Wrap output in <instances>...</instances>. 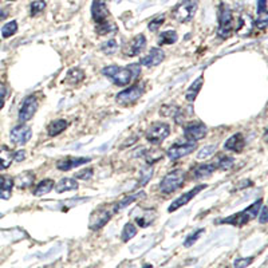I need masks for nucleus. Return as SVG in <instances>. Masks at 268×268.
Instances as JSON below:
<instances>
[{"instance_id": "nucleus-1", "label": "nucleus", "mask_w": 268, "mask_h": 268, "mask_svg": "<svg viewBox=\"0 0 268 268\" xmlns=\"http://www.w3.org/2000/svg\"><path fill=\"white\" fill-rule=\"evenodd\" d=\"M262 204H263V201L262 200L255 201L254 204L250 205L248 208H246L240 213H236V215H232V216L227 217V219H223V220H220L219 223H220V224H231V226L235 227L246 226L247 223H250L251 220L258 217L260 208H262Z\"/></svg>"}, {"instance_id": "nucleus-2", "label": "nucleus", "mask_w": 268, "mask_h": 268, "mask_svg": "<svg viewBox=\"0 0 268 268\" xmlns=\"http://www.w3.org/2000/svg\"><path fill=\"white\" fill-rule=\"evenodd\" d=\"M235 31L234 24V15L232 11L227 4L222 3L219 7V28H217V35L220 38L226 39L231 36V34Z\"/></svg>"}, {"instance_id": "nucleus-3", "label": "nucleus", "mask_w": 268, "mask_h": 268, "mask_svg": "<svg viewBox=\"0 0 268 268\" xmlns=\"http://www.w3.org/2000/svg\"><path fill=\"white\" fill-rule=\"evenodd\" d=\"M184 181H185V172L181 169H176L173 172H170L162 179L160 183V191L165 195L173 193L177 191L179 188L183 187Z\"/></svg>"}, {"instance_id": "nucleus-4", "label": "nucleus", "mask_w": 268, "mask_h": 268, "mask_svg": "<svg viewBox=\"0 0 268 268\" xmlns=\"http://www.w3.org/2000/svg\"><path fill=\"white\" fill-rule=\"evenodd\" d=\"M197 11V0H184L172 11V16L180 23H188L192 20Z\"/></svg>"}, {"instance_id": "nucleus-5", "label": "nucleus", "mask_w": 268, "mask_h": 268, "mask_svg": "<svg viewBox=\"0 0 268 268\" xmlns=\"http://www.w3.org/2000/svg\"><path fill=\"white\" fill-rule=\"evenodd\" d=\"M102 74L117 86H126L133 78L132 72L128 67H119V66L105 67L102 70Z\"/></svg>"}, {"instance_id": "nucleus-6", "label": "nucleus", "mask_w": 268, "mask_h": 268, "mask_svg": "<svg viewBox=\"0 0 268 268\" xmlns=\"http://www.w3.org/2000/svg\"><path fill=\"white\" fill-rule=\"evenodd\" d=\"M114 212H117V211H115V204L111 205V207H102V208L95 209V211L91 213V216H90V230H101L103 226H106L107 222L110 220Z\"/></svg>"}, {"instance_id": "nucleus-7", "label": "nucleus", "mask_w": 268, "mask_h": 268, "mask_svg": "<svg viewBox=\"0 0 268 268\" xmlns=\"http://www.w3.org/2000/svg\"><path fill=\"white\" fill-rule=\"evenodd\" d=\"M145 86L144 83H137V85H133L132 87L121 91V93L115 97V101L119 103V105H130V103L137 102L138 99L142 97L144 94Z\"/></svg>"}, {"instance_id": "nucleus-8", "label": "nucleus", "mask_w": 268, "mask_h": 268, "mask_svg": "<svg viewBox=\"0 0 268 268\" xmlns=\"http://www.w3.org/2000/svg\"><path fill=\"white\" fill-rule=\"evenodd\" d=\"M208 129L204 124L201 122H191V124L185 125L184 128V136L189 142H196L207 136Z\"/></svg>"}, {"instance_id": "nucleus-9", "label": "nucleus", "mask_w": 268, "mask_h": 268, "mask_svg": "<svg viewBox=\"0 0 268 268\" xmlns=\"http://www.w3.org/2000/svg\"><path fill=\"white\" fill-rule=\"evenodd\" d=\"M170 133V126L168 124H154L146 133V138L152 144H161L166 140Z\"/></svg>"}, {"instance_id": "nucleus-10", "label": "nucleus", "mask_w": 268, "mask_h": 268, "mask_svg": "<svg viewBox=\"0 0 268 268\" xmlns=\"http://www.w3.org/2000/svg\"><path fill=\"white\" fill-rule=\"evenodd\" d=\"M196 150V144L195 142H188V144H181V145H173L170 146L166 156L169 158L170 161H176L181 157H185L188 154L193 153Z\"/></svg>"}, {"instance_id": "nucleus-11", "label": "nucleus", "mask_w": 268, "mask_h": 268, "mask_svg": "<svg viewBox=\"0 0 268 268\" xmlns=\"http://www.w3.org/2000/svg\"><path fill=\"white\" fill-rule=\"evenodd\" d=\"M9 137H11V141L15 145H24L32 137V129L28 125H19V126L11 130V136Z\"/></svg>"}, {"instance_id": "nucleus-12", "label": "nucleus", "mask_w": 268, "mask_h": 268, "mask_svg": "<svg viewBox=\"0 0 268 268\" xmlns=\"http://www.w3.org/2000/svg\"><path fill=\"white\" fill-rule=\"evenodd\" d=\"M205 188H207V185H197V187L193 188L192 191L187 192L185 195H181L177 200H175L172 204L169 205L168 211H169V212H175V211H177V209L184 207V205H187L188 203L193 199V197L196 196V195H199V193H200L203 189H205Z\"/></svg>"}, {"instance_id": "nucleus-13", "label": "nucleus", "mask_w": 268, "mask_h": 268, "mask_svg": "<svg viewBox=\"0 0 268 268\" xmlns=\"http://www.w3.org/2000/svg\"><path fill=\"white\" fill-rule=\"evenodd\" d=\"M38 109V102H36V98L30 95L24 99V102L21 105L20 110H19V121L21 122H26L28 119L32 118V115L35 114V111Z\"/></svg>"}, {"instance_id": "nucleus-14", "label": "nucleus", "mask_w": 268, "mask_h": 268, "mask_svg": "<svg viewBox=\"0 0 268 268\" xmlns=\"http://www.w3.org/2000/svg\"><path fill=\"white\" fill-rule=\"evenodd\" d=\"M91 15H93L94 21H97V24L106 21L107 16H109L106 0H94L93 5H91Z\"/></svg>"}, {"instance_id": "nucleus-15", "label": "nucleus", "mask_w": 268, "mask_h": 268, "mask_svg": "<svg viewBox=\"0 0 268 268\" xmlns=\"http://www.w3.org/2000/svg\"><path fill=\"white\" fill-rule=\"evenodd\" d=\"M90 160H91L90 157H66L56 162V168L59 170L67 172V170L72 169V168H78V166L83 165L86 162H89Z\"/></svg>"}, {"instance_id": "nucleus-16", "label": "nucleus", "mask_w": 268, "mask_h": 268, "mask_svg": "<svg viewBox=\"0 0 268 268\" xmlns=\"http://www.w3.org/2000/svg\"><path fill=\"white\" fill-rule=\"evenodd\" d=\"M146 46V39H145V35L140 34L137 35L136 38L132 39V42L129 43V46L125 48V55L128 56H136L138 55L142 50Z\"/></svg>"}, {"instance_id": "nucleus-17", "label": "nucleus", "mask_w": 268, "mask_h": 268, "mask_svg": "<svg viewBox=\"0 0 268 268\" xmlns=\"http://www.w3.org/2000/svg\"><path fill=\"white\" fill-rule=\"evenodd\" d=\"M244 146H246V138L240 133L231 136L224 144V148L227 150H231V152H235V153H240L244 149Z\"/></svg>"}, {"instance_id": "nucleus-18", "label": "nucleus", "mask_w": 268, "mask_h": 268, "mask_svg": "<svg viewBox=\"0 0 268 268\" xmlns=\"http://www.w3.org/2000/svg\"><path fill=\"white\" fill-rule=\"evenodd\" d=\"M165 58V54L160 48H152L149 52V55L145 56L141 59V64L142 66H146V67H153V66H157L164 60Z\"/></svg>"}, {"instance_id": "nucleus-19", "label": "nucleus", "mask_w": 268, "mask_h": 268, "mask_svg": "<svg viewBox=\"0 0 268 268\" xmlns=\"http://www.w3.org/2000/svg\"><path fill=\"white\" fill-rule=\"evenodd\" d=\"M13 179L9 176H0V199L8 200L12 193Z\"/></svg>"}, {"instance_id": "nucleus-20", "label": "nucleus", "mask_w": 268, "mask_h": 268, "mask_svg": "<svg viewBox=\"0 0 268 268\" xmlns=\"http://www.w3.org/2000/svg\"><path fill=\"white\" fill-rule=\"evenodd\" d=\"M35 180V175L31 172V170H26V172H23L20 175L16 176V179L13 181V184L16 185L17 188H20V189H24V188H30L32 185Z\"/></svg>"}, {"instance_id": "nucleus-21", "label": "nucleus", "mask_w": 268, "mask_h": 268, "mask_svg": "<svg viewBox=\"0 0 268 268\" xmlns=\"http://www.w3.org/2000/svg\"><path fill=\"white\" fill-rule=\"evenodd\" d=\"M215 170H216V165L215 164H203V165H197L193 169V176L197 180L205 179V177L212 176Z\"/></svg>"}, {"instance_id": "nucleus-22", "label": "nucleus", "mask_w": 268, "mask_h": 268, "mask_svg": "<svg viewBox=\"0 0 268 268\" xmlns=\"http://www.w3.org/2000/svg\"><path fill=\"white\" fill-rule=\"evenodd\" d=\"M13 161V153L12 150L9 149L8 146L1 145L0 146V169H7L11 162Z\"/></svg>"}, {"instance_id": "nucleus-23", "label": "nucleus", "mask_w": 268, "mask_h": 268, "mask_svg": "<svg viewBox=\"0 0 268 268\" xmlns=\"http://www.w3.org/2000/svg\"><path fill=\"white\" fill-rule=\"evenodd\" d=\"M203 82H204V77H199L196 81L193 82V83L189 86V89L187 90V94H185V98H187V101L193 102V101L196 99L197 94H199V91H200L201 87H203Z\"/></svg>"}, {"instance_id": "nucleus-24", "label": "nucleus", "mask_w": 268, "mask_h": 268, "mask_svg": "<svg viewBox=\"0 0 268 268\" xmlns=\"http://www.w3.org/2000/svg\"><path fill=\"white\" fill-rule=\"evenodd\" d=\"M56 192L58 193H63V192H70V191H77L78 189V183L74 179H70V177H64L56 184L55 187Z\"/></svg>"}, {"instance_id": "nucleus-25", "label": "nucleus", "mask_w": 268, "mask_h": 268, "mask_svg": "<svg viewBox=\"0 0 268 268\" xmlns=\"http://www.w3.org/2000/svg\"><path fill=\"white\" fill-rule=\"evenodd\" d=\"M66 128H67V122L64 119H56V121H52L51 124L48 125L47 133H48L50 137H55L63 132Z\"/></svg>"}, {"instance_id": "nucleus-26", "label": "nucleus", "mask_w": 268, "mask_h": 268, "mask_svg": "<svg viewBox=\"0 0 268 268\" xmlns=\"http://www.w3.org/2000/svg\"><path fill=\"white\" fill-rule=\"evenodd\" d=\"M179 39V35L177 32L173 30L164 31L160 34V38H158V44L160 46H165V44H173V43L177 42Z\"/></svg>"}, {"instance_id": "nucleus-27", "label": "nucleus", "mask_w": 268, "mask_h": 268, "mask_svg": "<svg viewBox=\"0 0 268 268\" xmlns=\"http://www.w3.org/2000/svg\"><path fill=\"white\" fill-rule=\"evenodd\" d=\"M54 188V180L46 179L40 181V183L36 185L34 191L35 196H43V195H47L48 192H51V189Z\"/></svg>"}, {"instance_id": "nucleus-28", "label": "nucleus", "mask_w": 268, "mask_h": 268, "mask_svg": "<svg viewBox=\"0 0 268 268\" xmlns=\"http://www.w3.org/2000/svg\"><path fill=\"white\" fill-rule=\"evenodd\" d=\"M83 78H85V72L82 71V70H79V68H71L67 72L64 81L67 82V83H71V85H75V83H79L81 81H83Z\"/></svg>"}, {"instance_id": "nucleus-29", "label": "nucleus", "mask_w": 268, "mask_h": 268, "mask_svg": "<svg viewBox=\"0 0 268 268\" xmlns=\"http://www.w3.org/2000/svg\"><path fill=\"white\" fill-rule=\"evenodd\" d=\"M95 31H97V34H99V35H107V34H111V32H115V31H117V27H115V24L109 23V21L106 20V21H102V23H98Z\"/></svg>"}, {"instance_id": "nucleus-30", "label": "nucleus", "mask_w": 268, "mask_h": 268, "mask_svg": "<svg viewBox=\"0 0 268 268\" xmlns=\"http://www.w3.org/2000/svg\"><path fill=\"white\" fill-rule=\"evenodd\" d=\"M141 197H145L144 192L136 193V195H133V196L125 197L124 200H121L119 203H117V204H115V211H119V209L126 208V207H128L129 204H132V203H134V201H136L137 199H141Z\"/></svg>"}, {"instance_id": "nucleus-31", "label": "nucleus", "mask_w": 268, "mask_h": 268, "mask_svg": "<svg viewBox=\"0 0 268 268\" xmlns=\"http://www.w3.org/2000/svg\"><path fill=\"white\" fill-rule=\"evenodd\" d=\"M153 176V168L152 165L144 166L140 170V185H146Z\"/></svg>"}, {"instance_id": "nucleus-32", "label": "nucleus", "mask_w": 268, "mask_h": 268, "mask_svg": "<svg viewBox=\"0 0 268 268\" xmlns=\"http://www.w3.org/2000/svg\"><path fill=\"white\" fill-rule=\"evenodd\" d=\"M17 31V23L15 20L8 21L7 24L3 26L1 28V35H3V38H9V36H12V35L16 34Z\"/></svg>"}, {"instance_id": "nucleus-33", "label": "nucleus", "mask_w": 268, "mask_h": 268, "mask_svg": "<svg viewBox=\"0 0 268 268\" xmlns=\"http://www.w3.org/2000/svg\"><path fill=\"white\" fill-rule=\"evenodd\" d=\"M101 50H102V52L107 54V55H111V54H114L118 50V43H117L115 39H109L107 42H105L101 46Z\"/></svg>"}, {"instance_id": "nucleus-34", "label": "nucleus", "mask_w": 268, "mask_h": 268, "mask_svg": "<svg viewBox=\"0 0 268 268\" xmlns=\"http://www.w3.org/2000/svg\"><path fill=\"white\" fill-rule=\"evenodd\" d=\"M216 152V145H208V146H204L203 149L197 153V160H207V158L212 157L213 154Z\"/></svg>"}, {"instance_id": "nucleus-35", "label": "nucleus", "mask_w": 268, "mask_h": 268, "mask_svg": "<svg viewBox=\"0 0 268 268\" xmlns=\"http://www.w3.org/2000/svg\"><path fill=\"white\" fill-rule=\"evenodd\" d=\"M136 235L137 228L133 226L132 223H128V224L124 227V231H122V240H124V242H129V240L134 238Z\"/></svg>"}, {"instance_id": "nucleus-36", "label": "nucleus", "mask_w": 268, "mask_h": 268, "mask_svg": "<svg viewBox=\"0 0 268 268\" xmlns=\"http://www.w3.org/2000/svg\"><path fill=\"white\" fill-rule=\"evenodd\" d=\"M234 164L235 160L232 157H230V156H220V157H219V161H217V166L223 170L231 169V168L234 166Z\"/></svg>"}, {"instance_id": "nucleus-37", "label": "nucleus", "mask_w": 268, "mask_h": 268, "mask_svg": "<svg viewBox=\"0 0 268 268\" xmlns=\"http://www.w3.org/2000/svg\"><path fill=\"white\" fill-rule=\"evenodd\" d=\"M146 157V162L148 165H153L154 162L160 161L162 158V152L161 150H150L149 153L145 156Z\"/></svg>"}, {"instance_id": "nucleus-38", "label": "nucleus", "mask_w": 268, "mask_h": 268, "mask_svg": "<svg viewBox=\"0 0 268 268\" xmlns=\"http://www.w3.org/2000/svg\"><path fill=\"white\" fill-rule=\"evenodd\" d=\"M46 7V3L43 0H36L31 4V16H36L38 13H40Z\"/></svg>"}, {"instance_id": "nucleus-39", "label": "nucleus", "mask_w": 268, "mask_h": 268, "mask_svg": "<svg viewBox=\"0 0 268 268\" xmlns=\"http://www.w3.org/2000/svg\"><path fill=\"white\" fill-rule=\"evenodd\" d=\"M203 234H204V230H199L196 231L195 234L189 235L187 238V240H185V243H184V246H185V247H192V246L199 240V238H200Z\"/></svg>"}, {"instance_id": "nucleus-40", "label": "nucleus", "mask_w": 268, "mask_h": 268, "mask_svg": "<svg viewBox=\"0 0 268 268\" xmlns=\"http://www.w3.org/2000/svg\"><path fill=\"white\" fill-rule=\"evenodd\" d=\"M164 21H165V15H158V16L154 17L153 20H150L149 26L148 27H149L150 31H156L162 26Z\"/></svg>"}, {"instance_id": "nucleus-41", "label": "nucleus", "mask_w": 268, "mask_h": 268, "mask_svg": "<svg viewBox=\"0 0 268 268\" xmlns=\"http://www.w3.org/2000/svg\"><path fill=\"white\" fill-rule=\"evenodd\" d=\"M153 219H154V215L153 216H150V212H148V215H145V216L137 217V224H138L140 227H142V228H145V227H148L152 224Z\"/></svg>"}, {"instance_id": "nucleus-42", "label": "nucleus", "mask_w": 268, "mask_h": 268, "mask_svg": "<svg viewBox=\"0 0 268 268\" xmlns=\"http://www.w3.org/2000/svg\"><path fill=\"white\" fill-rule=\"evenodd\" d=\"M254 262V258H239L235 260L234 268H247Z\"/></svg>"}, {"instance_id": "nucleus-43", "label": "nucleus", "mask_w": 268, "mask_h": 268, "mask_svg": "<svg viewBox=\"0 0 268 268\" xmlns=\"http://www.w3.org/2000/svg\"><path fill=\"white\" fill-rule=\"evenodd\" d=\"M180 109L177 106H172V105H166V106H164L160 110V114L164 115V117H169V115H173L175 117L176 114H177V111H179Z\"/></svg>"}, {"instance_id": "nucleus-44", "label": "nucleus", "mask_w": 268, "mask_h": 268, "mask_svg": "<svg viewBox=\"0 0 268 268\" xmlns=\"http://www.w3.org/2000/svg\"><path fill=\"white\" fill-rule=\"evenodd\" d=\"M93 169L91 168H87V169H83L81 172H78L77 175H75V179L79 180H90L93 177Z\"/></svg>"}, {"instance_id": "nucleus-45", "label": "nucleus", "mask_w": 268, "mask_h": 268, "mask_svg": "<svg viewBox=\"0 0 268 268\" xmlns=\"http://www.w3.org/2000/svg\"><path fill=\"white\" fill-rule=\"evenodd\" d=\"M268 24V19H267V13L264 15H259L258 20H256V26L259 27L260 30H266V27Z\"/></svg>"}, {"instance_id": "nucleus-46", "label": "nucleus", "mask_w": 268, "mask_h": 268, "mask_svg": "<svg viewBox=\"0 0 268 268\" xmlns=\"http://www.w3.org/2000/svg\"><path fill=\"white\" fill-rule=\"evenodd\" d=\"M259 212H260L259 223H260V224H266V223L268 222V209H267V207H266V205H263Z\"/></svg>"}, {"instance_id": "nucleus-47", "label": "nucleus", "mask_w": 268, "mask_h": 268, "mask_svg": "<svg viewBox=\"0 0 268 268\" xmlns=\"http://www.w3.org/2000/svg\"><path fill=\"white\" fill-rule=\"evenodd\" d=\"M7 97V87L4 83L0 82V109L4 106V99Z\"/></svg>"}, {"instance_id": "nucleus-48", "label": "nucleus", "mask_w": 268, "mask_h": 268, "mask_svg": "<svg viewBox=\"0 0 268 268\" xmlns=\"http://www.w3.org/2000/svg\"><path fill=\"white\" fill-rule=\"evenodd\" d=\"M267 13V0H258V15Z\"/></svg>"}, {"instance_id": "nucleus-49", "label": "nucleus", "mask_w": 268, "mask_h": 268, "mask_svg": "<svg viewBox=\"0 0 268 268\" xmlns=\"http://www.w3.org/2000/svg\"><path fill=\"white\" fill-rule=\"evenodd\" d=\"M128 68L130 70V72H132L133 77H137L138 74L141 72V67L138 63H134V64H130V66H128Z\"/></svg>"}, {"instance_id": "nucleus-50", "label": "nucleus", "mask_w": 268, "mask_h": 268, "mask_svg": "<svg viewBox=\"0 0 268 268\" xmlns=\"http://www.w3.org/2000/svg\"><path fill=\"white\" fill-rule=\"evenodd\" d=\"M24 158H26V152H24V150H19V152H16V153L13 154V160L17 162L23 161Z\"/></svg>"}, {"instance_id": "nucleus-51", "label": "nucleus", "mask_w": 268, "mask_h": 268, "mask_svg": "<svg viewBox=\"0 0 268 268\" xmlns=\"http://www.w3.org/2000/svg\"><path fill=\"white\" fill-rule=\"evenodd\" d=\"M8 16V9H0V21Z\"/></svg>"}, {"instance_id": "nucleus-52", "label": "nucleus", "mask_w": 268, "mask_h": 268, "mask_svg": "<svg viewBox=\"0 0 268 268\" xmlns=\"http://www.w3.org/2000/svg\"><path fill=\"white\" fill-rule=\"evenodd\" d=\"M8 1H13V0H8Z\"/></svg>"}]
</instances>
